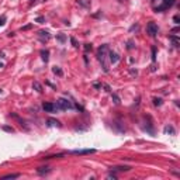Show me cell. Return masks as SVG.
<instances>
[{"instance_id": "cell-1", "label": "cell", "mask_w": 180, "mask_h": 180, "mask_svg": "<svg viewBox=\"0 0 180 180\" xmlns=\"http://www.w3.org/2000/svg\"><path fill=\"white\" fill-rule=\"evenodd\" d=\"M107 52H108L107 45H101V47L99 48V52H97V59H99L100 62L103 63V69H104V72H107V71H108L107 65H106V58H107Z\"/></svg>"}, {"instance_id": "cell-2", "label": "cell", "mask_w": 180, "mask_h": 180, "mask_svg": "<svg viewBox=\"0 0 180 180\" xmlns=\"http://www.w3.org/2000/svg\"><path fill=\"white\" fill-rule=\"evenodd\" d=\"M56 106H58L59 110H71V108H73L72 103L66 99H59L58 101H56Z\"/></svg>"}, {"instance_id": "cell-3", "label": "cell", "mask_w": 180, "mask_h": 180, "mask_svg": "<svg viewBox=\"0 0 180 180\" xmlns=\"http://www.w3.org/2000/svg\"><path fill=\"white\" fill-rule=\"evenodd\" d=\"M174 2H176V0H163V3L161 6H158L156 9H155V11H163V10L169 9V7H172L174 4Z\"/></svg>"}, {"instance_id": "cell-4", "label": "cell", "mask_w": 180, "mask_h": 180, "mask_svg": "<svg viewBox=\"0 0 180 180\" xmlns=\"http://www.w3.org/2000/svg\"><path fill=\"white\" fill-rule=\"evenodd\" d=\"M42 108H44V111H47V113H55L56 110H59L58 106L54 104V103H44Z\"/></svg>"}, {"instance_id": "cell-5", "label": "cell", "mask_w": 180, "mask_h": 180, "mask_svg": "<svg viewBox=\"0 0 180 180\" xmlns=\"http://www.w3.org/2000/svg\"><path fill=\"white\" fill-rule=\"evenodd\" d=\"M146 31H148L152 37H155V35L158 34V26L155 23H149L148 26H146Z\"/></svg>"}, {"instance_id": "cell-6", "label": "cell", "mask_w": 180, "mask_h": 180, "mask_svg": "<svg viewBox=\"0 0 180 180\" xmlns=\"http://www.w3.org/2000/svg\"><path fill=\"white\" fill-rule=\"evenodd\" d=\"M96 149H75L72 151L71 153L73 155H90V153H94Z\"/></svg>"}, {"instance_id": "cell-7", "label": "cell", "mask_w": 180, "mask_h": 180, "mask_svg": "<svg viewBox=\"0 0 180 180\" xmlns=\"http://www.w3.org/2000/svg\"><path fill=\"white\" fill-rule=\"evenodd\" d=\"M108 56H110V61H111V63H117L118 61H120V55L116 54V52H108Z\"/></svg>"}, {"instance_id": "cell-8", "label": "cell", "mask_w": 180, "mask_h": 180, "mask_svg": "<svg viewBox=\"0 0 180 180\" xmlns=\"http://www.w3.org/2000/svg\"><path fill=\"white\" fill-rule=\"evenodd\" d=\"M37 172H38V174H44V173H49L51 169L48 166H42V167H38L37 169Z\"/></svg>"}, {"instance_id": "cell-9", "label": "cell", "mask_w": 180, "mask_h": 180, "mask_svg": "<svg viewBox=\"0 0 180 180\" xmlns=\"http://www.w3.org/2000/svg\"><path fill=\"white\" fill-rule=\"evenodd\" d=\"M47 122H48V125H49V127H61V122L58 120H54V118H49Z\"/></svg>"}, {"instance_id": "cell-10", "label": "cell", "mask_w": 180, "mask_h": 180, "mask_svg": "<svg viewBox=\"0 0 180 180\" xmlns=\"http://www.w3.org/2000/svg\"><path fill=\"white\" fill-rule=\"evenodd\" d=\"M38 34H39V37H41V38H42V39H45V41H48V39L51 38V35H49V32H48V31H39Z\"/></svg>"}, {"instance_id": "cell-11", "label": "cell", "mask_w": 180, "mask_h": 180, "mask_svg": "<svg viewBox=\"0 0 180 180\" xmlns=\"http://www.w3.org/2000/svg\"><path fill=\"white\" fill-rule=\"evenodd\" d=\"M111 169L118 170V172H128V170H131V167L129 166H116V167H111Z\"/></svg>"}, {"instance_id": "cell-12", "label": "cell", "mask_w": 180, "mask_h": 180, "mask_svg": "<svg viewBox=\"0 0 180 180\" xmlns=\"http://www.w3.org/2000/svg\"><path fill=\"white\" fill-rule=\"evenodd\" d=\"M41 56H42V59L45 61V62H48V59H49V52H48L47 49H42L41 51Z\"/></svg>"}, {"instance_id": "cell-13", "label": "cell", "mask_w": 180, "mask_h": 180, "mask_svg": "<svg viewBox=\"0 0 180 180\" xmlns=\"http://www.w3.org/2000/svg\"><path fill=\"white\" fill-rule=\"evenodd\" d=\"M77 3H79L80 6L86 7V9H89V7H90V0H77Z\"/></svg>"}, {"instance_id": "cell-14", "label": "cell", "mask_w": 180, "mask_h": 180, "mask_svg": "<svg viewBox=\"0 0 180 180\" xmlns=\"http://www.w3.org/2000/svg\"><path fill=\"white\" fill-rule=\"evenodd\" d=\"M165 132H166V134H172V135H174V134H176V131H174L173 127L166 125V127H165Z\"/></svg>"}, {"instance_id": "cell-15", "label": "cell", "mask_w": 180, "mask_h": 180, "mask_svg": "<svg viewBox=\"0 0 180 180\" xmlns=\"http://www.w3.org/2000/svg\"><path fill=\"white\" fill-rule=\"evenodd\" d=\"M17 177H20V174L18 173H13V174H6V176H3V180H7V179H17Z\"/></svg>"}, {"instance_id": "cell-16", "label": "cell", "mask_w": 180, "mask_h": 180, "mask_svg": "<svg viewBox=\"0 0 180 180\" xmlns=\"http://www.w3.org/2000/svg\"><path fill=\"white\" fill-rule=\"evenodd\" d=\"M32 87H34V89H35L38 93H42V92H44V90H42V86H41V84L38 83V82H34V84H32Z\"/></svg>"}, {"instance_id": "cell-17", "label": "cell", "mask_w": 180, "mask_h": 180, "mask_svg": "<svg viewBox=\"0 0 180 180\" xmlns=\"http://www.w3.org/2000/svg\"><path fill=\"white\" fill-rule=\"evenodd\" d=\"M52 71H54V73H56V75H59V76H62V71H61L59 68H52Z\"/></svg>"}, {"instance_id": "cell-18", "label": "cell", "mask_w": 180, "mask_h": 180, "mask_svg": "<svg viewBox=\"0 0 180 180\" xmlns=\"http://www.w3.org/2000/svg\"><path fill=\"white\" fill-rule=\"evenodd\" d=\"M153 104L155 106H162V99H156V97H155V99H153Z\"/></svg>"}, {"instance_id": "cell-19", "label": "cell", "mask_w": 180, "mask_h": 180, "mask_svg": "<svg viewBox=\"0 0 180 180\" xmlns=\"http://www.w3.org/2000/svg\"><path fill=\"white\" fill-rule=\"evenodd\" d=\"M56 38H58V41H61V42H65V39H66V37H65L63 34H59L58 37H56Z\"/></svg>"}, {"instance_id": "cell-20", "label": "cell", "mask_w": 180, "mask_h": 180, "mask_svg": "<svg viewBox=\"0 0 180 180\" xmlns=\"http://www.w3.org/2000/svg\"><path fill=\"white\" fill-rule=\"evenodd\" d=\"M113 100H114V103H116V104H120V99H118L117 94H113Z\"/></svg>"}, {"instance_id": "cell-21", "label": "cell", "mask_w": 180, "mask_h": 180, "mask_svg": "<svg viewBox=\"0 0 180 180\" xmlns=\"http://www.w3.org/2000/svg\"><path fill=\"white\" fill-rule=\"evenodd\" d=\"M3 129L7 131V132H14V129H13V128H10V127H3Z\"/></svg>"}, {"instance_id": "cell-22", "label": "cell", "mask_w": 180, "mask_h": 180, "mask_svg": "<svg viewBox=\"0 0 180 180\" xmlns=\"http://www.w3.org/2000/svg\"><path fill=\"white\" fill-rule=\"evenodd\" d=\"M127 48H128V49H132V48H134V44H132V41H128V45H127Z\"/></svg>"}, {"instance_id": "cell-23", "label": "cell", "mask_w": 180, "mask_h": 180, "mask_svg": "<svg viewBox=\"0 0 180 180\" xmlns=\"http://www.w3.org/2000/svg\"><path fill=\"white\" fill-rule=\"evenodd\" d=\"M155 55H156V49H155V48H152V61L156 59V56H155Z\"/></svg>"}, {"instance_id": "cell-24", "label": "cell", "mask_w": 180, "mask_h": 180, "mask_svg": "<svg viewBox=\"0 0 180 180\" xmlns=\"http://www.w3.org/2000/svg\"><path fill=\"white\" fill-rule=\"evenodd\" d=\"M84 49H86V51H92V45H90V44H86V45H84Z\"/></svg>"}, {"instance_id": "cell-25", "label": "cell", "mask_w": 180, "mask_h": 180, "mask_svg": "<svg viewBox=\"0 0 180 180\" xmlns=\"http://www.w3.org/2000/svg\"><path fill=\"white\" fill-rule=\"evenodd\" d=\"M71 41H72V44H73V47H76V48H77V47H79V45H77V42H76V39H75V38H71Z\"/></svg>"}, {"instance_id": "cell-26", "label": "cell", "mask_w": 180, "mask_h": 180, "mask_svg": "<svg viewBox=\"0 0 180 180\" xmlns=\"http://www.w3.org/2000/svg\"><path fill=\"white\" fill-rule=\"evenodd\" d=\"M173 20H174V23H176V24H179V21H180L179 16H174V17H173Z\"/></svg>"}, {"instance_id": "cell-27", "label": "cell", "mask_w": 180, "mask_h": 180, "mask_svg": "<svg viewBox=\"0 0 180 180\" xmlns=\"http://www.w3.org/2000/svg\"><path fill=\"white\" fill-rule=\"evenodd\" d=\"M4 21H6V17H2V18H0V26H3V24H4Z\"/></svg>"}, {"instance_id": "cell-28", "label": "cell", "mask_w": 180, "mask_h": 180, "mask_svg": "<svg viewBox=\"0 0 180 180\" xmlns=\"http://www.w3.org/2000/svg\"><path fill=\"white\" fill-rule=\"evenodd\" d=\"M103 87L106 89V92H110V86L108 84H103Z\"/></svg>"}, {"instance_id": "cell-29", "label": "cell", "mask_w": 180, "mask_h": 180, "mask_svg": "<svg viewBox=\"0 0 180 180\" xmlns=\"http://www.w3.org/2000/svg\"><path fill=\"white\" fill-rule=\"evenodd\" d=\"M37 21H38V23H44V17H38V18H37Z\"/></svg>"}, {"instance_id": "cell-30", "label": "cell", "mask_w": 180, "mask_h": 180, "mask_svg": "<svg viewBox=\"0 0 180 180\" xmlns=\"http://www.w3.org/2000/svg\"><path fill=\"white\" fill-rule=\"evenodd\" d=\"M93 86H94L96 89H100V87H101V84H100V83H94V84H93Z\"/></svg>"}, {"instance_id": "cell-31", "label": "cell", "mask_w": 180, "mask_h": 180, "mask_svg": "<svg viewBox=\"0 0 180 180\" xmlns=\"http://www.w3.org/2000/svg\"><path fill=\"white\" fill-rule=\"evenodd\" d=\"M2 66H3V65H2V63H0V68H2Z\"/></svg>"}]
</instances>
